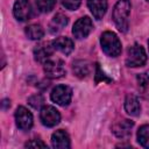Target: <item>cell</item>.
Wrapping results in <instances>:
<instances>
[{
    "label": "cell",
    "instance_id": "8fae6325",
    "mask_svg": "<svg viewBox=\"0 0 149 149\" xmlns=\"http://www.w3.org/2000/svg\"><path fill=\"white\" fill-rule=\"evenodd\" d=\"M51 146L54 148H57V149H66V148H70V137H69V134L63 130V129H58L56 130L52 136H51Z\"/></svg>",
    "mask_w": 149,
    "mask_h": 149
},
{
    "label": "cell",
    "instance_id": "603a6c76",
    "mask_svg": "<svg viewBox=\"0 0 149 149\" xmlns=\"http://www.w3.org/2000/svg\"><path fill=\"white\" fill-rule=\"evenodd\" d=\"M137 81H139V85H141V86H147V85L149 84V71L139 74V76H137Z\"/></svg>",
    "mask_w": 149,
    "mask_h": 149
},
{
    "label": "cell",
    "instance_id": "484cf974",
    "mask_svg": "<svg viewBox=\"0 0 149 149\" xmlns=\"http://www.w3.org/2000/svg\"><path fill=\"white\" fill-rule=\"evenodd\" d=\"M7 106H10V102H9V100H7V99L2 100V107H3V108H7Z\"/></svg>",
    "mask_w": 149,
    "mask_h": 149
},
{
    "label": "cell",
    "instance_id": "7c38bea8",
    "mask_svg": "<svg viewBox=\"0 0 149 149\" xmlns=\"http://www.w3.org/2000/svg\"><path fill=\"white\" fill-rule=\"evenodd\" d=\"M51 44H52L54 50H58L64 55H69L74 48L73 41L71 38H69V37H64V36L55 38L51 42Z\"/></svg>",
    "mask_w": 149,
    "mask_h": 149
},
{
    "label": "cell",
    "instance_id": "6da1fadb",
    "mask_svg": "<svg viewBox=\"0 0 149 149\" xmlns=\"http://www.w3.org/2000/svg\"><path fill=\"white\" fill-rule=\"evenodd\" d=\"M130 1L129 0H118L113 8V20L118 29L122 33L128 30V19L130 14Z\"/></svg>",
    "mask_w": 149,
    "mask_h": 149
},
{
    "label": "cell",
    "instance_id": "8992f818",
    "mask_svg": "<svg viewBox=\"0 0 149 149\" xmlns=\"http://www.w3.org/2000/svg\"><path fill=\"white\" fill-rule=\"evenodd\" d=\"M40 119L47 127H54L59 123L61 114L54 106H43L40 112Z\"/></svg>",
    "mask_w": 149,
    "mask_h": 149
},
{
    "label": "cell",
    "instance_id": "4fadbf2b",
    "mask_svg": "<svg viewBox=\"0 0 149 149\" xmlns=\"http://www.w3.org/2000/svg\"><path fill=\"white\" fill-rule=\"evenodd\" d=\"M87 7L97 20H101L107 10V0H87Z\"/></svg>",
    "mask_w": 149,
    "mask_h": 149
},
{
    "label": "cell",
    "instance_id": "3957f363",
    "mask_svg": "<svg viewBox=\"0 0 149 149\" xmlns=\"http://www.w3.org/2000/svg\"><path fill=\"white\" fill-rule=\"evenodd\" d=\"M147 62V55L144 49L140 44H134L128 49L126 65L129 68H137L144 65Z\"/></svg>",
    "mask_w": 149,
    "mask_h": 149
},
{
    "label": "cell",
    "instance_id": "7402d4cb",
    "mask_svg": "<svg viewBox=\"0 0 149 149\" xmlns=\"http://www.w3.org/2000/svg\"><path fill=\"white\" fill-rule=\"evenodd\" d=\"M28 102H29L34 108H38L40 106L43 105L44 99H43V97H42L41 94H35V95H33V97H30V98L28 99Z\"/></svg>",
    "mask_w": 149,
    "mask_h": 149
},
{
    "label": "cell",
    "instance_id": "7a4b0ae2",
    "mask_svg": "<svg viewBox=\"0 0 149 149\" xmlns=\"http://www.w3.org/2000/svg\"><path fill=\"white\" fill-rule=\"evenodd\" d=\"M100 45L102 51L109 57H118L121 54V42L113 31H105L100 36Z\"/></svg>",
    "mask_w": 149,
    "mask_h": 149
},
{
    "label": "cell",
    "instance_id": "d6986e66",
    "mask_svg": "<svg viewBox=\"0 0 149 149\" xmlns=\"http://www.w3.org/2000/svg\"><path fill=\"white\" fill-rule=\"evenodd\" d=\"M137 141L143 148H149V125H143L139 128Z\"/></svg>",
    "mask_w": 149,
    "mask_h": 149
},
{
    "label": "cell",
    "instance_id": "9c48e42d",
    "mask_svg": "<svg viewBox=\"0 0 149 149\" xmlns=\"http://www.w3.org/2000/svg\"><path fill=\"white\" fill-rule=\"evenodd\" d=\"M13 14L19 21H27L31 15V6L29 0H16L13 7Z\"/></svg>",
    "mask_w": 149,
    "mask_h": 149
},
{
    "label": "cell",
    "instance_id": "2e32d148",
    "mask_svg": "<svg viewBox=\"0 0 149 149\" xmlns=\"http://www.w3.org/2000/svg\"><path fill=\"white\" fill-rule=\"evenodd\" d=\"M66 24H68V17L64 14L58 13L51 19V21L49 23V30L51 34H57V33L62 31Z\"/></svg>",
    "mask_w": 149,
    "mask_h": 149
},
{
    "label": "cell",
    "instance_id": "5b68a950",
    "mask_svg": "<svg viewBox=\"0 0 149 149\" xmlns=\"http://www.w3.org/2000/svg\"><path fill=\"white\" fill-rule=\"evenodd\" d=\"M93 29V23L92 20L88 16H83L80 19H78L72 28V34L76 38L81 40L88 36V34L92 31Z\"/></svg>",
    "mask_w": 149,
    "mask_h": 149
},
{
    "label": "cell",
    "instance_id": "e0dca14e",
    "mask_svg": "<svg viewBox=\"0 0 149 149\" xmlns=\"http://www.w3.org/2000/svg\"><path fill=\"white\" fill-rule=\"evenodd\" d=\"M26 35L29 40H40L44 35V30L40 24H30L26 28Z\"/></svg>",
    "mask_w": 149,
    "mask_h": 149
},
{
    "label": "cell",
    "instance_id": "cb8c5ba5",
    "mask_svg": "<svg viewBox=\"0 0 149 149\" xmlns=\"http://www.w3.org/2000/svg\"><path fill=\"white\" fill-rule=\"evenodd\" d=\"M26 147L29 148H47V144L44 142H42L41 140H33L26 143Z\"/></svg>",
    "mask_w": 149,
    "mask_h": 149
},
{
    "label": "cell",
    "instance_id": "5bb4252c",
    "mask_svg": "<svg viewBox=\"0 0 149 149\" xmlns=\"http://www.w3.org/2000/svg\"><path fill=\"white\" fill-rule=\"evenodd\" d=\"M52 44L50 43H41L38 44L35 49H34V56H35V59L40 63H45L50 56L52 55Z\"/></svg>",
    "mask_w": 149,
    "mask_h": 149
},
{
    "label": "cell",
    "instance_id": "ba28073f",
    "mask_svg": "<svg viewBox=\"0 0 149 149\" xmlns=\"http://www.w3.org/2000/svg\"><path fill=\"white\" fill-rule=\"evenodd\" d=\"M44 72L49 78H61L66 71L61 59H48L44 63Z\"/></svg>",
    "mask_w": 149,
    "mask_h": 149
},
{
    "label": "cell",
    "instance_id": "52a82bcc",
    "mask_svg": "<svg viewBox=\"0 0 149 149\" xmlns=\"http://www.w3.org/2000/svg\"><path fill=\"white\" fill-rule=\"evenodd\" d=\"M16 126L21 130H29L33 127V114L23 106H19L15 111Z\"/></svg>",
    "mask_w": 149,
    "mask_h": 149
},
{
    "label": "cell",
    "instance_id": "ac0fdd59",
    "mask_svg": "<svg viewBox=\"0 0 149 149\" xmlns=\"http://www.w3.org/2000/svg\"><path fill=\"white\" fill-rule=\"evenodd\" d=\"M73 72L79 78L86 77L88 74V72H90V68H88L87 62H85V61H76L73 63Z\"/></svg>",
    "mask_w": 149,
    "mask_h": 149
},
{
    "label": "cell",
    "instance_id": "44dd1931",
    "mask_svg": "<svg viewBox=\"0 0 149 149\" xmlns=\"http://www.w3.org/2000/svg\"><path fill=\"white\" fill-rule=\"evenodd\" d=\"M81 0H62V5L69 10H76L79 8Z\"/></svg>",
    "mask_w": 149,
    "mask_h": 149
},
{
    "label": "cell",
    "instance_id": "d4e9b609",
    "mask_svg": "<svg viewBox=\"0 0 149 149\" xmlns=\"http://www.w3.org/2000/svg\"><path fill=\"white\" fill-rule=\"evenodd\" d=\"M95 70H97V74H95V81L97 83H99L100 80H106V81H111V79H108L105 74H104V72L100 70V66H99V64H97V66H95Z\"/></svg>",
    "mask_w": 149,
    "mask_h": 149
},
{
    "label": "cell",
    "instance_id": "83f0119b",
    "mask_svg": "<svg viewBox=\"0 0 149 149\" xmlns=\"http://www.w3.org/2000/svg\"><path fill=\"white\" fill-rule=\"evenodd\" d=\"M147 1H149V0H147Z\"/></svg>",
    "mask_w": 149,
    "mask_h": 149
},
{
    "label": "cell",
    "instance_id": "30bf717a",
    "mask_svg": "<svg viewBox=\"0 0 149 149\" xmlns=\"http://www.w3.org/2000/svg\"><path fill=\"white\" fill-rule=\"evenodd\" d=\"M134 126V122L132 120H128V119H122L118 122H115L113 126H112V132L113 134L119 137V139H125V137H128L132 133V128Z\"/></svg>",
    "mask_w": 149,
    "mask_h": 149
},
{
    "label": "cell",
    "instance_id": "9a60e30c",
    "mask_svg": "<svg viewBox=\"0 0 149 149\" xmlns=\"http://www.w3.org/2000/svg\"><path fill=\"white\" fill-rule=\"evenodd\" d=\"M125 111L127 112V114H129L132 116H137L140 114L141 106H140V101L136 95L127 94V97L125 99Z\"/></svg>",
    "mask_w": 149,
    "mask_h": 149
},
{
    "label": "cell",
    "instance_id": "ffe728a7",
    "mask_svg": "<svg viewBox=\"0 0 149 149\" xmlns=\"http://www.w3.org/2000/svg\"><path fill=\"white\" fill-rule=\"evenodd\" d=\"M55 5V0H36V6L42 13H49Z\"/></svg>",
    "mask_w": 149,
    "mask_h": 149
},
{
    "label": "cell",
    "instance_id": "277c9868",
    "mask_svg": "<svg viewBox=\"0 0 149 149\" xmlns=\"http://www.w3.org/2000/svg\"><path fill=\"white\" fill-rule=\"evenodd\" d=\"M50 98L59 106H68L72 99V90L66 85H57L51 91Z\"/></svg>",
    "mask_w": 149,
    "mask_h": 149
},
{
    "label": "cell",
    "instance_id": "4316f807",
    "mask_svg": "<svg viewBox=\"0 0 149 149\" xmlns=\"http://www.w3.org/2000/svg\"><path fill=\"white\" fill-rule=\"evenodd\" d=\"M148 45H149V41H148Z\"/></svg>",
    "mask_w": 149,
    "mask_h": 149
}]
</instances>
